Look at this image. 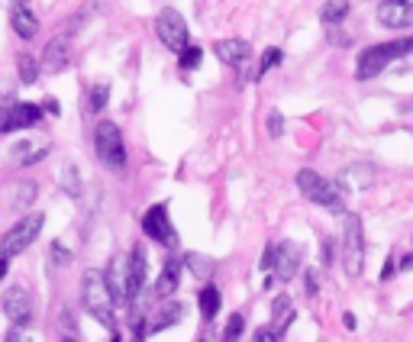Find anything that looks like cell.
Listing matches in <instances>:
<instances>
[{"instance_id":"24","label":"cell","mask_w":413,"mask_h":342,"mask_svg":"<svg viewBox=\"0 0 413 342\" xmlns=\"http://www.w3.org/2000/svg\"><path fill=\"white\" fill-rule=\"evenodd\" d=\"M16 71H20L23 84H36V81H39V62H36L32 55H26V52L16 58Z\"/></svg>"},{"instance_id":"35","label":"cell","mask_w":413,"mask_h":342,"mask_svg":"<svg viewBox=\"0 0 413 342\" xmlns=\"http://www.w3.org/2000/svg\"><path fill=\"white\" fill-rule=\"evenodd\" d=\"M255 339H258V342H278L281 336L275 332V326H262V330L255 332Z\"/></svg>"},{"instance_id":"38","label":"cell","mask_w":413,"mask_h":342,"mask_svg":"<svg viewBox=\"0 0 413 342\" xmlns=\"http://www.w3.org/2000/svg\"><path fill=\"white\" fill-rule=\"evenodd\" d=\"M258 265L265 268V271H271V265H275V246L265 249V255H262V262H258Z\"/></svg>"},{"instance_id":"44","label":"cell","mask_w":413,"mask_h":342,"mask_svg":"<svg viewBox=\"0 0 413 342\" xmlns=\"http://www.w3.org/2000/svg\"><path fill=\"white\" fill-rule=\"evenodd\" d=\"M401 268H403V271H410V268H413V255H403V262H401Z\"/></svg>"},{"instance_id":"39","label":"cell","mask_w":413,"mask_h":342,"mask_svg":"<svg viewBox=\"0 0 413 342\" xmlns=\"http://www.w3.org/2000/svg\"><path fill=\"white\" fill-rule=\"evenodd\" d=\"M45 155H49V149H39V152H32V155H26V159H23V165H36V161H43Z\"/></svg>"},{"instance_id":"30","label":"cell","mask_w":413,"mask_h":342,"mask_svg":"<svg viewBox=\"0 0 413 342\" xmlns=\"http://www.w3.org/2000/svg\"><path fill=\"white\" fill-rule=\"evenodd\" d=\"M3 133H16V123H13V104H0V136Z\"/></svg>"},{"instance_id":"18","label":"cell","mask_w":413,"mask_h":342,"mask_svg":"<svg viewBox=\"0 0 413 342\" xmlns=\"http://www.w3.org/2000/svg\"><path fill=\"white\" fill-rule=\"evenodd\" d=\"M126 262L129 255H117L107 268V281H110V290H113L117 304H126Z\"/></svg>"},{"instance_id":"34","label":"cell","mask_w":413,"mask_h":342,"mask_svg":"<svg viewBox=\"0 0 413 342\" xmlns=\"http://www.w3.org/2000/svg\"><path fill=\"white\" fill-rule=\"evenodd\" d=\"M320 262H323V268L333 265V242L329 239H323V246H320Z\"/></svg>"},{"instance_id":"42","label":"cell","mask_w":413,"mask_h":342,"mask_svg":"<svg viewBox=\"0 0 413 342\" xmlns=\"http://www.w3.org/2000/svg\"><path fill=\"white\" fill-rule=\"evenodd\" d=\"M342 326H346V330H355V326H359L355 313H346V317H342Z\"/></svg>"},{"instance_id":"14","label":"cell","mask_w":413,"mask_h":342,"mask_svg":"<svg viewBox=\"0 0 413 342\" xmlns=\"http://www.w3.org/2000/svg\"><path fill=\"white\" fill-rule=\"evenodd\" d=\"M297 268H300V246H297V242H281V246H275V265H271L275 278L291 281L297 275Z\"/></svg>"},{"instance_id":"8","label":"cell","mask_w":413,"mask_h":342,"mask_svg":"<svg viewBox=\"0 0 413 342\" xmlns=\"http://www.w3.org/2000/svg\"><path fill=\"white\" fill-rule=\"evenodd\" d=\"M155 36H159L161 43L168 45L171 52H181L184 45L191 43L184 16H181L178 10H171V7H165V10H161L159 16H155Z\"/></svg>"},{"instance_id":"3","label":"cell","mask_w":413,"mask_h":342,"mask_svg":"<svg viewBox=\"0 0 413 342\" xmlns=\"http://www.w3.org/2000/svg\"><path fill=\"white\" fill-rule=\"evenodd\" d=\"M342 268L349 278H359L365 268V233H361V216L346 214L342 223Z\"/></svg>"},{"instance_id":"13","label":"cell","mask_w":413,"mask_h":342,"mask_svg":"<svg viewBox=\"0 0 413 342\" xmlns=\"http://www.w3.org/2000/svg\"><path fill=\"white\" fill-rule=\"evenodd\" d=\"M378 23L388 30H410L413 26V3L407 0H384L378 7Z\"/></svg>"},{"instance_id":"40","label":"cell","mask_w":413,"mask_h":342,"mask_svg":"<svg viewBox=\"0 0 413 342\" xmlns=\"http://www.w3.org/2000/svg\"><path fill=\"white\" fill-rule=\"evenodd\" d=\"M394 275V255L388 258V262H384V268H381V281H388Z\"/></svg>"},{"instance_id":"32","label":"cell","mask_w":413,"mask_h":342,"mask_svg":"<svg viewBox=\"0 0 413 342\" xmlns=\"http://www.w3.org/2000/svg\"><path fill=\"white\" fill-rule=\"evenodd\" d=\"M49 255H55V262H58V265H71V252H68L62 242H52V252H49Z\"/></svg>"},{"instance_id":"15","label":"cell","mask_w":413,"mask_h":342,"mask_svg":"<svg viewBox=\"0 0 413 342\" xmlns=\"http://www.w3.org/2000/svg\"><path fill=\"white\" fill-rule=\"evenodd\" d=\"M213 55H216L223 65L243 68V65L252 58V45L245 43V39H220V43L213 45Z\"/></svg>"},{"instance_id":"26","label":"cell","mask_w":413,"mask_h":342,"mask_svg":"<svg viewBox=\"0 0 413 342\" xmlns=\"http://www.w3.org/2000/svg\"><path fill=\"white\" fill-rule=\"evenodd\" d=\"M281 58H284V52H281V49H275V45H271V49H265V52H262V62H258V68H255V81H258V78H265L271 68H278V65H281Z\"/></svg>"},{"instance_id":"45","label":"cell","mask_w":413,"mask_h":342,"mask_svg":"<svg viewBox=\"0 0 413 342\" xmlns=\"http://www.w3.org/2000/svg\"><path fill=\"white\" fill-rule=\"evenodd\" d=\"M410 107H413V104H410Z\"/></svg>"},{"instance_id":"17","label":"cell","mask_w":413,"mask_h":342,"mask_svg":"<svg viewBox=\"0 0 413 342\" xmlns=\"http://www.w3.org/2000/svg\"><path fill=\"white\" fill-rule=\"evenodd\" d=\"M181 320H184V307H181V304H165V307H159L155 313H148V332L171 330V326Z\"/></svg>"},{"instance_id":"23","label":"cell","mask_w":413,"mask_h":342,"mask_svg":"<svg viewBox=\"0 0 413 342\" xmlns=\"http://www.w3.org/2000/svg\"><path fill=\"white\" fill-rule=\"evenodd\" d=\"M107 100H110V84H94L91 91H87V104H85V110L91 113V117H97V113H104Z\"/></svg>"},{"instance_id":"21","label":"cell","mask_w":413,"mask_h":342,"mask_svg":"<svg viewBox=\"0 0 413 342\" xmlns=\"http://www.w3.org/2000/svg\"><path fill=\"white\" fill-rule=\"evenodd\" d=\"M181 262L191 268V271H194V275H197L201 281H210L213 271H216V262H213V258H207V255H197V252H188V255L181 258Z\"/></svg>"},{"instance_id":"28","label":"cell","mask_w":413,"mask_h":342,"mask_svg":"<svg viewBox=\"0 0 413 342\" xmlns=\"http://www.w3.org/2000/svg\"><path fill=\"white\" fill-rule=\"evenodd\" d=\"M62 191L68 194V197H78V194H81V178H78V168H74V165H65V171H62Z\"/></svg>"},{"instance_id":"25","label":"cell","mask_w":413,"mask_h":342,"mask_svg":"<svg viewBox=\"0 0 413 342\" xmlns=\"http://www.w3.org/2000/svg\"><path fill=\"white\" fill-rule=\"evenodd\" d=\"M36 191H39L36 181H20L16 191H13V207H16V210H26V207L36 201Z\"/></svg>"},{"instance_id":"31","label":"cell","mask_w":413,"mask_h":342,"mask_svg":"<svg viewBox=\"0 0 413 342\" xmlns=\"http://www.w3.org/2000/svg\"><path fill=\"white\" fill-rule=\"evenodd\" d=\"M281 133H284V117H281L278 110H271V113H268V136H271V139H281Z\"/></svg>"},{"instance_id":"10","label":"cell","mask_w":413,"mask_h":342,"mask_svg":"<svg viewBox=\"0 0 413 342\" xmlns=\"http://www.w3.org/2000/svg\"><path fill=\"white\" fill-rule=\"evenodd\" d=\"M146 249L142 246H133V252H129V262H126V304H133V300L142 294V288H146Z\"/></svg>"},{"instance_id":"2","label":"cell","mask_w":413,"mask_h":342,"mask_svg":"<svg viewBox=\"0 0 413 342\" xmlns=\"http://www.w3.org/2000/svg\"><path fill=\"white\" fill-rule=\"evenodd\" d=\"M413 52V36L410 39H397V43H381V45H368L365 52L359 55V65H355V78L359 81H371L378 78L394 62V58H403V55Z\"/></svg>"},{"instance_id":"29","label":"cell","mask_w":413,"mask_h":342,"mask_svg":"<svg viewBox=\"0 0 413 342\" xmlns=\"http://www.w3.org/2000/svg\"><path fill=\"white\" fill-rule=\"evenodd\" d=\"M243 330H245V317H243V313H233V317L226 320V330H223V339L236 342V339H239V336H243Z\"/></svg>"},{"instance_id":"9","label":"cell","mask_w":413,"mask_h":342,"mask_svg":"<svg viewBox=\"0 0 413 342\" xmlns=\"http://www.w3.org/2000/svg\"><path fill=\"white\" fill-rule=\"evenodd\" d=\"M3 313H7V320L13 326H30L32 323V297L26 288H10L3 290Z\"/></svg>"},{"instance_id":"20","label":"cell","mask_w":413,"mask_h":342,"mask_svg":"<svg viewBox=\"0 0 413 342\" xmlns=\"http://www.w3.org/2000/svg\"><path fill=\"white\" fill-rule=\"evenodd\" d=\"M197 304H201V317H203L207 323H210L213 317L220 313L223 297H220V290H216V288L210 284V281H207V284H203V290H201V297H197Z\"/></svg>"},{"instance_id":"37","label":"cell","mask_w":413,"mask_h":342,"mask_svg":"<svg viewBox=\"0 0 413 342\" xmlns=\"http://www.w3.org/2000/svg\"><path fill=\"white\" fill-rule=\"evenodd\" d=\"M39 107H43V113H52V117H58V113H62V107H58V100H55V97H45Z\"/></svg>"},{"instance_id":"22","label":"cell","mask_w":413,"mask_h":342,"mask_svg":"<svg viewBox=\"0 0 413 342\" xmlns=\"http://www.w3.org/2000/svg\"><path fill=\"white\" fill-rule=\"evenodd\" d=\"M346 16H349V0H326L323 10H320V20L326 26H339Z\"/></svg>"},{"instance_id":"5","label":"cell","mask_w":413,"mask_h":342,"mask_svg":"<svg viewBox=\"0 0 413 342\" xmlns=\"http://www.w3.org/2000/svg\"><path fill=\"white\" fill-rule=\"evenodd\" d=\"M94 152H97V159L104 161V168L120 171L123 165H126V146H123V133H120L117 123H110V119L97 123V129H94Z\"/></svg>"},{"instance_id":"6","label":"cell","mask_w":413,"mask_h":342,"mask_svg":"<svg viewBox=\"0 0 413 342\" xmlns=\"http://www.w3.org/2000/svg\"><path fill=\"white\" fill-rule=\"evenodd\" d=\"M45 226V216L43 214H26L20 220V223L13 226L10 233H3V239H0V258H13V255H23L26 249L39 239V233H43Z\"/></svg>"},{"instance_id":"43","label":"cell","mask_w":413,"mask_h":342,"mask_svg":"<svg viewBox=\"0 0 413 342\" xmlns=\"http://www.w3.org/2000/svg\"><path fill=\"white\" fill-rule=\"evenodd\" d=\"M7 268H10V258H0V281L7 278Z\"/></svg>"},{"instance_id":"19","label":"cell","mask_w":413,"mask_h":342,"mask_svg":"<svg viewBox=\"0 0 413 342\" xmlns=\"http://www.w3.org/2000/svg\"><path fill=\"white\" fill-rule=\"evenodd\" d=\"M43 119V107L39 104H20V100H13V123L16 129H30L36 126Z\"/></svg>"},{"instance_id":"7","label":"cell","mask_w":413,"mask_h":342,"mask_svg":"<svg viewBox=\"0 0 413 342\" xmlns=\"http://www.w3.org/2000/svg\"><path fill=\"white\" fill-rule=\"evenodd\" d=\"M142 233H146L148 239H155V242L165 249L178 246V236H175V226H171V216H168V203L148 207L146 216H142Z\"/></svg>"},{"instance_id":"4","label":"cell","mask_w":413,"mask_h":342,"mask_svg":"<svg viewBox=\"0 0 413 342\" xmlns=\"http://www.w3.org/2000/svg\"><path fill=\"white\" fill-rule=\"evenodd\" d=\"M297 187H300V194L307 197L310 203H317V207H326L329 214H342L346 207H342V194L336 191V184L333 181H323L317 171H297Z\"/></svg>"},{"instance_id":"41","label":"cell","mask_w":413,"mask_h":342,"mask_svg":"<svg viewBox=\"0 0 413 342\" xmlns=\"http://www.w3.org/2000/svg\"><path fill=\"white\" fill-rule=\"evenodd\" d=\"M3 339H7V342H20V339H26V336L20 332V326H13V330L7 332V336H3Z\"/></svg>"},{"instance_id":"16","label":"cell","mask_w":413,"mask_h":342,"mask_svg":"<svg viewBox=\"0 0 413 342\" xmlns=\"http://www.w3.org/2000/svg\"><path fill=\"white\" fill-rule=\"evenodd\" d=\"M178 284H181V258H168L165 268H161L159 281H155V288H152V294L155 297H171L178 290Z\"/></svg>"},{"instance_id":"1","label":"cell","mask_w":413,"mask_h":342,"mask_svg":"<svg viewBox=\"0 0 413 342\" xmlns=\"http://www.w3.org/2000/svg\"><path fill=\"white\" fill-rule=\"evenodd\" d=\"M81 304H85V310L94 317L97 323H104L110 332H117V297H113V290H110V281H107V271L100 268H87L85 278H81Z\"/></svg>"},{"instance_id":"12","label":"cell","mask_w":413,"mask_h":342,"mask_svg":"<svg viewBox=\"0 0 413 342\" xmlns=\"http://www.w3.org/2000/svg\"><path fill=\"white\" fill-rule=\"evenodd\" d=\"M10 26L20 39H26V43L36 39V32H39V16L32 13L30 0H10Z\"/></svg>"},{"instance_id":"36","label":"cell","mask_w":413,"mask_h":342,"mask_svg":"<svg viewBox=\"0 0 413 342\" xmlns=\"http://www.w3.org/2000/svg\"><path fill=\"white\" fill-rule=\"evenodd\" d=\"M329 43H336V45H352V36H342L336 26H329Z\"/></svg>"},{"instance_id":"27","label":"cell","mask_w":413,"mask_h":342,"mask_svg":"<svg viewBox=\"0 0 413 342\" xmlns=\"http://www.w3.org/2000/svg\"><path fill=\"white\" fill-rule=\"evenodd\" d=\"M201 58H203V49H201V45H191V43L178 52V65L184 68V71H194V68L201 65Z\"/></svg>"},{"instance_id":"33","label":"cell","mask_w":413,"mask_h":342,"mask_svg":"<svg viewBox=\"0 0 413 342\" xmlns=\"http://www.w3.org/2000/svg\"><path fill=\"white\" fill-rule=\"evenodd\" d=\"M304 290H307V297H317V290H320L317 271H307V275H304Z\"/></svg>"},{"instance_id":"11","label":"cell","mask_w":413,"mask_h":342,"mask_svg":"<svg viewBox=\"0 0 413 342\" xmlns=\"http://www.w3.org/2000/svg\"><path fill=\"white\" fill-rule=\"evenodd\" d=\"M39 65H43L45 71H52V75L65 71V68L71 65V36H55V39H49Z\"/></svg>"}]
</instances>
